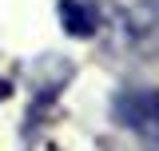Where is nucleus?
Wrapping results in <instances>:
<instances>
[{
	"label": "nucleus",
	"instance_id": "1",
	"mask_svg": "<svg viewBox=\"0 0 159 151\" xmlns=\"http://www.w3.org/2000/svg\"><path fill=\"white\" fill-rule=\"evenodd\" d=\"M111 115L147 151H159V92L155 88H123L111 103Z\"/></svg>",
	"mask_w": 159,
	"mask_h": 151
},
{
	"label": "nucleus",
	"instance_id": "2",
	"mask_svg": "<svg viewBox=\"0 0 159 151\" xmlns=\"http://www.w3.org/2000/svg\"><path fill=\"white\" fill-rule=\"evenodd\" d=\"M123 32H127V44H131L135 56L155 60L159 56V0H135V4H127Z\"/></svg>",
	"mask_w": 159,
	"mask_h": 151
},
{
	"label": "nucleus",
	"instance_id": "3",
	"mask_svg": "<svg viewBox=\"0 0 159 151\" xmlns=\"http://www.w3.org/2000/svg\"><path fill=\"white\" fill-rule=\"evenodd\" d=\"M103 12H99L96 0H60V28L76 40H88L99 32Z\"/></svg>",
	"mask_w": 159,
	"mask_h": 151
},
{
	"label": "nucleus",
	"instance_id": "4",
	"mask_svg": "<svg viewBox=\"0 0 159 151\" xmlns=\"http://www.w3.org/2000/svg\"><path fill=\"white\" fill-rule=\"evenodd\" d=\"M8 95H12V84H8V80H4V76H0V103H4V99H8Z\"/></svg>",
	"mask_w": 159,
	"mask_h": 151
}]
</instances>
